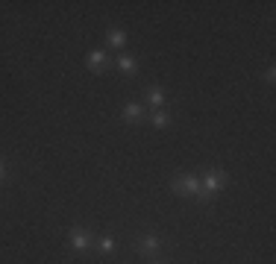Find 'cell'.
I'll return each mask as SVG.
<instances>
[{
	"instance_id": "obj_1",
	"label": "cell",
	"mask_w": 276,
	"mask_h": 264,
	"mask_svg": "<svg viewBox=\"0 0 276 264\" xmlns=\"http://www.w3.org/2000/svg\"><path fill=\"white\" fill-rule=\"evenodd\" d=\"M224 185H226V173H224V171H209V173H206V179H203V185H200V188H203L206 194H212V197H215V194L220 191Z\"/></svg>"
},
{
	"instance_id": "obj_2",
	"label": "cell",
	"mask_w": 276,
	"mask_h": 264,
	"mask_svg": "<svg viewBox=\"0 0 276 264\" xmlns=\"http://www.w3.org/2000/svg\"><path fill=\"white\" fill-rule=\"evenodd\" d=\"M176 194H200L203 188H200V179H194V176H176L174 185H171Z\"/></svg>"
},
{
	"instance_id": "obj_3",
	"label": "cell",
	"mask_w": 276,
	"mask_h": 264,
	"mask_svg": "<svg viewBox=\"0 0 276 264\" xmlns=\"http://www.w3.org/2000/svg\"><path fill=\"white\" fill-rule=\"evenodd\" d=\"M162 250V241L156 238V235H144V238H138V253L141 255H153Z\"/></svg>"
},
{
	"instance_id": "obj_4",
	"label": "cell",
	"mask_w": 276,
	"mask_h": 264,
	"mask_svg": "<svg viewBox=\"0 0 276 264\" xmlns=\"http://www.w3.org/2000/svg\"><path fill=\"white\" fill-rule=\"evenodd\" d=\"M68 241H71V247H73V250H80V253H82V250H88V247L94 244V238L88 232H82V229H73Z\"/></svg>"
},
{
	"instance_id": "obj_5",
	"label": "cell",
	"mask_w": 276,
	"mask_h": 264,
	"mask_svg": "<svg viewBox=\"0 0 276 264\" xmlns=\"http://www.w3.org/2000/svg\"><path fill=\"white\" fill-rule=\"evenodd\" d=\"M85 62H88L91 71H103V65H106V53H103V50H91Z\"/></svg>"
},
{
	"instance_id": "obj_6",
	"label": "cell",
	"mask_w": 276,
	"mask_h": 264,
	"mask_svg": "<svg viewBox=\"0 0 276 264\" xmlns=\"http://www.w3.org/2000/svg\"><path fill=\"white\" fill-rule=\"evenodd\" d=\"M106 39H109V44H112V47H118V50H121V47H123V41H126V35H123V30H118V27H112Z\"/></svg>"
},
{
	"instance_id": "obj_7",
	"label": "cell",
	"mask_w": 276,
	"mask_h": 264,
	"mask_svg": "<svg viewBox=\"0 0 276 264\" xmlns=\"http://www.w3.org/2000/svg\"><path fill=\"white\" fill-rule=\"evenodd\" d=\"M141 115H144V109H141V106H138V103H130V106L123 109V121H138Z\"/></svg>"
},
{
	"instance_id": "obj_8",
	"label": "cell",
	"mask_w": 276,
	"mask_h": 264,
	"mask_svg": "<svg viewBox=\"0 0 276 264\" xmlns=\"http://www.w3.org/2000/svg\"><path fill=\"white\" fill-rule=\"evenodd\" d=\"M153 126H156V129H164V126H171V115H168V112H156V115H153Z\"/></svg>"
},
{
	"instance_id": "obj_9",
	"label": "cell",
	"mask_w": 276,
	"mask_h": 264,
	"mask_svg": "<svg viewBox=\"0 0 276 264\" xmlns=\"http://www.w3.org/2000/svg\"><path fill=\"white\" fill-rule=\"evenodd\" d=\"M147 103L162 106V103H164V91H162V88H150V91H147Z\"/></svg>"
},
{
	"instance_id": "obj_10",
	"label": "cell",
	"mask_w": 276,
	"mask_h": 264,
	"mask_svg": "<svg viewBox=\"0 0 276 264\" xmlns=\"http://www.w3.org/2000/svg\"><path fill=\"white\" fill-rule=\"evenodd\" d=\"M118 68H121L123 73H133L135 71V59L133 56H121V59H118Z\"/></svg>"
},
{
	"instance_id": "obj_11",
	"label": "cell",
	"mask_w": 276,
	"mask_h": 264,
	"mask_svg": "<svg viewBox=\"0 0 276 264\" xmlns=\"http://www.w3.org/2000/svg\"><path fill=\"white\" fill-rule=\"evenodd\" d=\"M97 247H100L103 253H109V250H112V247H115V238H109V235H103L100 241H97Z\"/></svg>"
},
{
	"instance_id": "obj_12",
	"label": "cell",
	"mask_w": 276,
	"mask_h": 264,
	"mask_svg": "<svg viewBox=\"0 0 276 264\" xmlns=\"http://www.w3.org/2000/svg\"><path fill=\"white\" fill-rule=\"evenodd\" d=\"M265 80H267V82H273V80H276V71H273V68H267V73H265Z\"/></svg>"
},
{
	"instance_id": "obj_13",
	"label": "cell",
	"mask_w": 276,
	"mask_h": 264,
	"mask_svg": "<svg viewBox=\"0 0 276 264\" xmlns=\"http://www.w3.org/2000/svg\"><path fill=\"white\" fill-rule=\"evenodd\" d=\"M3 173H6V171H3V162H0V179H3Z\"/></svg>"
},
{
	"instance_id": "obj_14",
	"label": "cell",
	"mask_w": 276,
	"mask_h": 264,
	"mask_svg": "<svg viewBox=\"0 0 276 264\" xmlns=\"http://www.w3.org/2000/svg\"><path fill=\"white\" fill-rule=\"evenodd\" d=\"M153 264H164V261H159V258H156V261H153Z\"/></svg>"
}]
</instances>
